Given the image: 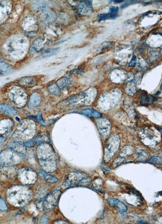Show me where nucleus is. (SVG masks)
Segmentation results:
<instances>
[{
  "label": "nucleus",
  "mask_w": 162,
  "mask_h": 224,
  "mask_svg": "<svg viewBox=\"0 0 162 224\" xmlns=\"http://www.w3.org/2000/svg\"><path fill=\"white\" fill-rule=\"evenodd\" d=\"M61 193L60 190H56L49 194L43 202V208L44 211L48 212L53 210L59 203Z\"/></svg>",
  "instance_id": "obj_1"
},
{
  "label": "nucleus",
  "mask_w": 162,
  "mask_h": 224,
  "mask_svg": "<svg viewBox=\"0 0 162 224\" xmlns=\"http://www.w3.org/2000/svg\"><path fill=\"white\" fill-rule=\"evenodd\" d=\"M86 179V177L83 174L78 171L71 173L68 175L67 180L61 186L63 189L74 187L80 184L81 182Z\"/></svg>",
  "instance_id": "obj_2"
},
{
  "label": "nucleus",
  "mask_w": 162,
  "mask_h": 224,
  "mask_svg": "<svg viewBox=\"0 0 162 224\" xmlns=\"http://www.w3.org/2000/svg\"><path fill=\"white\" fill-rule=\"evenodd\" d=\"M92 2L91 1H85L81 2L78 6L79 13L83 15H89L92 12Z\"/></svg>",
  "instance_id": "obj_3"
},
{
  "label": "nucleus",
  "mask_w": 162,
  "mask_h": 224,
  "mask_svg": "<svg viewBox=\"0 0 162 224\" xmlns=\"http://www.w3.org/2000/svg\"><path fill=\"white\" fill-rule=\"evenodd\" d=\"M97 126L101 133L103 135H107L111 129L110 122L107 120L101 119L97 122Z\"/></svg>",
  "instance_id": "obj_4"
},
{
  "label": "nucleus",
  "mask_w": 162,
  "mask_h": 224,
  "mask_svg": "<svg viewBox=\"0 0 162 224\" xmlns=\"http://www.w3.org/2000/svg\"><path fill=\"white\" fill-rule=\"evenodd\" d=\"M18 83L20 86L24 87H34L36 85V78L33 77H26L20 79Z\"/></svg>",
  "instance_id": "obj_5"
},
{
  "label": "nucleus",
  "mask_w": 162,
  "mask_h": 224,
  "mask_svg": "<svg viewBox=\"0 0 162 224\" xmlns=\"http://www.w3.org/2000/svg\"><path fill=\"white\" fill-rule=\"evenodd\" d=\"M40 97L37 93H33L31 96L28 103V107L30 109H33L40 104Z\"/></svg>",
  "instance_id": "obj_6"
},
{
  "label": "nucleus",
  "mask_w": 162,
  "mask_h": 224,
  "mask_svg": "<svg viewBox=\"0 0 162 224\" xmlns=\"http://www.w3.org/2000/svg\"><path fill=\"white\" fill-rule=\"evenodd\" d=\"M107 202L112 206H116L118 208L120 212L124 213L127 211V208L123 203L117 199H109L107 200Z\"/></svg>",
  "instance_id": "obj_7"
},
{
  "label": "nucleus",
  "mask_w": 162,
  "mask_h": 224,
  "mask_svg": "<svg viewBox=\"0 0 162 224\" xmlns=\"http://www.w3.org/2000/svg\"><path fill=\"white\" fill-rule=\"evenodd\" d=\"M41 12L44 13L43 19L44 21H47V22H51V21H55L56 19V15L53 12L50 10L48 7L46 8Z\"/></svg>",
  "instance_id": "obj_8"
},
{
  "label": "nucleus",
  "mask_w": 162,
  "mask_h": 224,
  "mask_svg": "<svg viewBox=\"0 0 162 224\" xmlns=\"http://www.w3.org/2000/svg\"><path fill=\"white\" fill-rule=\"evenodd\" d=\"M0 111L9 116L16 115L18 113L16 109L5 103L0 104Z\"/></svg>",
  "instance_id": "obj_9"
},
{
  "label": "nucleus",
  "mask_w": 162,
  "mask_h": 224,
  "mask_svg": "<svg viewBox=\"0 0 162 224\" xmlns=\"http://www.w3.org/2000/svg\"><path fill=\"white\" fill-rule=\"evenodd\" d=\"M39 174L40 178L48 183H54L58 181V179L52 175H50L45 171L40 169L38 171Z\"/></svg>",
  "instance_id": "obj_10"
},
{
  "label": "nucleus",
  "mask_w": 162,
  "mask_h": 224,
  "mask_svg": "<svg viewBox=\"0 0 162 224\" xmlns=\"http://www.w3.org/2000/svg\"><path fill=\"white\" fill-rule=\"evenodd\" d=\"M114 42L113 41L104 42L101 44L98 49L96 51L97 54H102L106 52L107 50L111 48L114 45Z\"/></svg>",
  "instance_id": "obj_11"
},
{
  "label": "nucleus",
  "mask_w": 162,
  "mask_h": 224,
  "mask_svg": "<svg viewBox=\"0 0 162 224\" xmlns=\"http://www.w3.org/2000/svg\"><path fill=\"white\" fill-rule=\"evenodd\" d=\"M44 41L41 39H36L32 43L31 48L35 52H39L44 49Z\"/></svg>",
  "instance_id": "obj_12"
},
{
  "label": "nucleus",
  "mask_w": 162,
  "mask_h": 224,
  "mask_svg": "<svg viewBox=\"0 0 162 224\" xmlns=\"http://www.w3.org/2000/svg\"><path fill=\"white\" fill-rule=\"evenodd\" d=\"M82 114L92 118H98L102 117V115L95 110L91 109H86L81 112Z\"/></svg>",
  "instance_id": "obj_13"
},
{
  "label": "nucleus",
  "mask_w": 162,
  "mask_h": 224,
  "mask_svg": "<svg viewBox=\"0 0 162 224\" xmlns=\"http://www.w3.org/2000/svg\"><path fill=\"white\" fill-rule=\"evenodd\" d=\"M135 80L128 82L126 87V92L128 95L133 96L137 90V85Z\"/></svg>",
  "instance_id": "obj_14"
},
{
  "label": "nucleus",
  "mask_w": 162,
  "mask_h": 224,
  "mask_svg": "<svg viewBox=\"0 0 162 224\" xmlns=\"http://www.w3.org/2000/svg\"><path fill=\"white\" fill-rule=\"evenodd\" d=\"M12 69L11 67L5 63L3 60L0 59V72L3 75L11 72Z\"/></svg>",
  "instance_id": "obj_15"
},
{
  "label": "nucleus",
  "mask_w": 162,
  "mask_h": 224,
  "mask_svg": "<svg viewBox=\"0 0 162 224\" xmlns=\"http://www.w3.org/2000/svg\"><path fill=\"white\" fill-rule=\"evenodd\" d=\"M43 137L42 136H37V137L31 141H29V142L24 143V145L28 147L33 146L36 144H39L44 142V141H43L44 140H43Z\"/></svg>",
  "instance_id": "obj_16"
},
{
  "label": "nucleus",
  "mask_w": 162,
  "mask_h": 224,
  "mask_svg": "<svg viewBox=\"0 0 162 224\" xmlns=\"http://www.w3.org/2000/svg\"><path fill=\"white\" fill-rule=\"evenodd\" d=\"M69 82V79L66 77H62L56 82V85L61 90L64 89Z\"/></svg>",
  "instance_id": "obj_17"
},
{
  "label": "nucleus",
  "mask_w": 162,
  "mask_h": 224,
  "mask_svg": "<svg viewBox=\"0 0 162 224\" xmlns=\"http://www.w3.org/2000/svg\"><path fill=\"white\" fill-rule=\"evenodd\" d=\"M48 90L50 93L54 95H59L61 93L60 89L56 84H52L49 86Z\"/></svg>",
  "instance_id": "obj_18"
},
{
  "label": "nucleus",
  "mask_w": 162,
  "mask_h": 224,
  "mask_svg": "<svg viewBox=\"0 0 162 224\" xmlns=\"http://www.w3.org/2000/svg\"><path fill=\"white\" fill-rule=\"evenodd\" d=\"M59 50V48H51L47 50H46L45 51L44 53L41 55V56L43 58L49 57Z\"/></svg>",
  "instance_id": "obj_19"
},
{
  "label": "nucleus",
  "mask_w": 162,
  "mask_h": 224,
  "mask_svg": "<svg viewBox=\"0 0 162 224\" xmlns=\"http://www.w3.org/2000/svg\"><path fill=\"white\" fill-rule=\"evenodd\" d=\"M118 11L119 8L117 7H111L109 8L108 13L111 15L112 18L114 19L117 17Z\"/></svg>",
  "instance_id": "obj_20"
},
{
  "label": "nucleus",
  "mask_w": 162,
  "mask_h": 224,
  "mask_svg": "<svg viewBox=\"0 0 162 224\" xmlns=\"http://www.w3.org/2000/svg\"><path fill=\"white\" fill-rule=\"evenodd\" d=\"M112 18V16L109 13H102L99 15L97 17L98 21H105V20Z\"/></svg>",
  "instance_id": "obj_21"
},
{
  "label": "nucleus",
  "mask_w": 162,
  "mask_h": 224,
  "mask_svg": "<svg viewBox=\"0 0 162 224\" xmlns=\"http://www.w3.org/2000/svg\"><path fill=\"white\" fill-rule=\"evenodd\" d=\"M162 158L159 157H153L150 159V163L154 164H159L162 162Z\"/></svg>",
  "instance_id": "obj_22"
},
{
  "label": "nucleus",
  "mask_w": 162,
  "mask_h": 224,
  "mask_svg": "<svg viewBox=\"0 0 162 224\" xmlns=\"http://www.w3.org/2000/svg\"><path fill=\"white\" fill-rule=\"evenodd\" d=\"M0 210L5 211L7 210V207L4 200L0 197Z\"/></svg>",
  "instance_id": "obj_23"
},
{
  "label": "nucleus",
  "mask_w": 162,
  "mask_h": 224,
  "mask_svg": "<svg viewBox=\"0 0 162 224\" xmlns=\"http://www.w3.org/2000/svg\"><path fill=\"white\" fill-rule=\"evenodd\" d=\"M35 118H36V119L37 120V121L40 123V125H45V122L44 121H43V118H42L41 112H40L37 114V116H36V117H35Z\"/></svg>",
  "instance_id": "obj_24"
},
{
  "label": "nucleus",
  "mask_w": 162,
  "mask_h": 224,
  "mask_svg": "<svg viewBox=\"0 0 162 224\" xmlns=\"http://www.w3.org/2000/svg\"><path fill=\"white\" fill-rule=\"evenodd\" d=\"M141 100L143 102H149L151 98H150L149 96L145 95V94H142L141 96Z\"/></svg>",
  "instance_id": "obj_25"
},
{
  "label": "nucleus",
  "mask_w": 162,
  "mask_h": 224,
  "mask_svg": "<svg viewBox=\"0 0 162 224\" xmlns=\"http://www.w3.org/2000/svg\"><path fill=\"white\" fill-rule=\"evenodd\" d=\"M135 78L134 77L133 74L132 73H129L128 74L127 78V81L128 82L133 81L134 80Z\"/></svg>",
  "instance_id": "obj_26"
},
{
  "label": "nucleus",
  "mask_w": 162,
  "mask_h": 224,
  "mask_svg": "<svg viewBox=\"0 0 162 224\" xmlns=\"http://www.w3.org/2000/svg\"><path fill=\"white\" fill-rule=\"evenodd\" d=\"M136 57L135 56H133L131 61L130 63L129 64V66L130 67H134L136 65Z\"/></svg>",
  "instance_id": "obj_27"
},
{
  "label": "nucleus",
  "mask_w": 162,
  "mask_h": 224,
  "mask_svg": "<svg viewBox=\"0 0 162 224\" xmlns=\"http://www.w3.org/2000/svg\"><path fill=\"white\" fill-rule=\"evenodd\" d=\"M73 73L74 74H82L83 73V70L81 68L78 69L73 70Z\"/></svg>",
  "instance_id": "obj_28"
},
{
  "label": "nucleus",
  "mask_w": 162,
  "mask_h": 224,
  "mask_svg": "<svg viewBox=\"0 0 162 224\" xmlns=\"http://www.w3.org/2000/svg\"><path fill=\"white\" fill-rule=\"evenodd\" d=\"M48 217L47 216L43 217L42 219L41 223L46 224L48 223Z\"/></svg>",
  "instance_id": "obj_29"
},
{
  "label": "nucleus",
  "mask_w": 162,
  "mask_h": 224,
  "mask_svg": "<svg viewBox=\"0 0 162 224\" xmlns=\"http://www.w3.org/2000/svg\"><path fill=\"white\" fill-rule=\"evenodd\" d=\"M54 224H69L68 222L63 221H57L54 222Z\"/></svg>",
  "instance_id": "obj_30"
},
{
  "label": "nucleus",
  "mask_w": 162,
  "mask_h": 224,
  "mask_svg": "<svg viewBox=\"0 0 162 224\" xmlns=\"http://www.w3.org/2000/svg\"><path fill=\"white\" fill-rule=\"evenodd\" d=\"M136 224H147V223L145 221L140 220V221H138L136 222Z\"/></svg>",
  "instance_id": "obj_31"
},
{
  "label": "nucleus",
  "mask_w": 162,
  "mask_h": 224,
  "mask_svg": "<svg viewBox=\"0 0 162 224\" xmlns=\"http://www.w3.org/2000/svg\"><path fill=\"white\" fill-rule=\"evenodd\" d=\"M5 140V139L3 137H0V143L3 142Z\"/></svg>",
  "instance_id": "obj_32"
},
{
  "label": "nucleus",
  "mask_w": 162,
  "mask_h": 224,
  "mask_svg": "<svg viewBox=\"0 0 162 224\" xmlns=\"http://www.w3.org/2000/svg\"><path fill=\"white\" fill-rule=\"evenodd\" d=\"M115 2H116V3H120V2H124V1H113Z\"/></svg>",
  "instance_id": "obj_33"
}]
</instances>
